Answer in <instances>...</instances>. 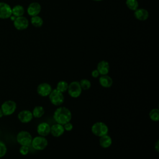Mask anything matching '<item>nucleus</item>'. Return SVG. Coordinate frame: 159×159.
<instances>
[{"mask_svg": "<svg viewBox=\"0 0 159 159\" xmlns=\"http://www.w3.org/2000/svg\"><path fill=\"white\" fill-rule=\"evenodd\" d=\"M72 114L69 109L66 107H59L53 113V119L58 124L64 125L70 122Z\"/></svg>", "mask_w": 159, "mask_h": 159, "instance_id": "obj_1", "label": "nucleus"}, {"mask_svg": "<svg viewBox=\"0 0 159 159\" xmlns=\"http://www.w3.org/2000/svg\"><path fill=\"white\" fill-rule=\"evenodd\" d=\"M108 131L107 125L102 122H96L91 127L92 133L98 137H102L107 134Z\"/></svg>", "mask_w": 159, "mask_h": 159, "instance_id": "obj_2", "label": "nucleus"}, {"mask_svg": "<svg viewBox=\"0 0 159 159\" xmlns=\"http://www.w3.org/2000/svg\"><path fill=\"white\" fill-rule=\"evenodd\" d=\"M16 140L17 143L20 145H25L29 147L31 145L32 137L29 132L26 130H22L17 134Z\"/></svg>", "mask_w": 159, "mask_h": 159, "instance_id": "obj_3", "label": "nucleus"}, {"mask_svg": "<svg viewBox=\"0 0 159 159\" xmlns=\"http://www.w3.org/2000/svg\"><path fill=\"white\" fill-rule=\"evenodd\" d=\"M48 98L51 103L56 106H58L62 104L65 99L63 93L57 90V89L52 90L51 93L48 95Z\"/></svg>", "mask_w": 159, "mask_h": 159, "instance_id": "obj_4", "label": "nucleus"}, {"mask_svg": "<svg viewBox=\"0 0 159 159\" xmlns=\"http://www.w3.org/2000/svg\"><path fill=\"white\" fill-rule=\"evenodd\" d=\"M17 108V104L12 100H7L4 101L1 106L3 116H10L14 113Z\"/></svg>", "mask_w": 159, "mask_h": 159, "instance_id": "obj_5", "label": "nucleus"}, {"mask_svg": "<svg viewBox=\"0 0 159 159\" xmlns=\"http://www.w3.org/2000/svg\"><path fill=\"white\" fill-rule=\"evenodd\" d=\"M30 145L36 150H42L47 147L48 140L45 137L39 135L32 138Z\"/></svg>", "mask_w": 159, "mask_h": 159, "instance_id": "obj_6", "label": "nucleus"}, {"mask_svg": "<svg viewBox=\"0 0 159 159\" xmlns=\"http://www.w3.org/2000/svg\"><path fill=\"white\" fill-rule=\"evenodd\" d=\"M68 94L73 98H78L82 92V89L78 81H74L68 84L67 89Z\"/></svg>", "mask_w": 159, "mask_h": 159, "instance_id": "obj_7", "label": "nucleus"}, {"mask_svg": "<svg viewBox=\"0 0 159 159\" xmlns=\"http://www.w3.org/2000/svg\"><path fill=\"white\" fill-rule=\"evenodd\" d=\"M14 25L17 30H22L26 29L29 26V20L24 16L17 17L14 20Z\"/></svg>", "mask_w": 159, "mask_h": 159, "instance_id": "obj_8", "label": "nucleus"}, {"mask_svg": "<svg viewBox=\"0 0 159 159\" xmlns=\"http://www.w3.org/2000/svg\"><path fill=\"white\" fill-rule=\"evenodd\" d=\"M52 90V86L47 83H42L38 85L37 92L39 95L42 97L48 96Z\"/></svg>", "mask_w": 159, "mask_h": 159, "instance_id": "obj_9", "label": "nucleus"}, {"mask_svg": "<svg viewBox=\"0 0 159 159\" xmlns=\"http://www.w3.org/2000/svg\"><path fill=\"white\" fill-rule=\"evenodd\" d=\"M12 16V9L5 2H0V18L7 19Z\"/></svg>", "mask_w": 159, "mask_h": 159, "instance_id": "obj_10", "label": "nucleus"}, {"mask_svg": "<svg viewBox=\"0 0 159 159\" xmlns=\"http://www.w3.org/2000/svg\"><path fill=\"white\" fill-rule=\"evenodd\" d=\"M18 119L22 123H29L33 119V115L31 111L29 110H22L19 112L17 115Z\"/></svg>", "mask_w": 159, "mask_h": 159, "instance_id": "obj_11", "label": "nucleus"}, {"mask_svg": "<svg viewBox=\"0 0 159 159\" xmlns=\"http://www.w3.org/2000/svg\"><path fill=\"white\" fill-rule=\"evenodd\" d=\"M37 132L40 136H47L50 133V125L47 122H41L37 125Z\"/></svg>", "mask_w": 159, "mask_h": 159, "instance_id": "obj_12", "label": "nucleus"}, {"mask_svg": "<svg viewBox=\"0 0 159 159\" xmlns=\"http://www.w3.org/2000/svg\"><path fill=\"white\" fill-rule=\"evenodd\" d=\"M41 6L39 3L37 2H34L30 3L27 7V13L30 16H38V14L41 11Z\"/></svg>", "mask_w": 159, "mask_h": 159, "instance_id": "obj_13", "label": "nucleus"}, {"mask_svg": "<svg viewBox=\"0 0 159 159\" xmlns=\"http://www.w3.org/2000/svg\"><path fill=\"white\" fill-rule=\"evenodd\" d=\"M65 132L63 125L58 123L53 124L50 126V133L55 137H59L61 136Z\"/></svg>", "mask_w": 159, "mask_h": 159, "instance_id": "obj_14", "label": "nucleus"}, {"mask_svg": "<svg viewBox=\"0 0 159 159\" xmlns=\"http://www.w3.org/2000/svg\"><path fill=\"white\" fill-rule=\"evenodd\" d=\"M134 16L135 17L141 21L146 20L149 17V13L147 10L143 8H137L134 11Z\"/></svg>", "mask_w": 159, "mask_h": 159, "instance_id": "obj_15", "label": "nucleus"}, {"mask_svg": "<svg viewBox=\"0 0 159 159\" xmlns=\"http://www.w3.org/2000/svg\"><path fill=\"white\" fill-rule=\"evenodd\" d=\"M97 70L101 75H107L109 71V64L106 60L100 61L97 65Z\"/></svg>", "mask_w": 159, "mask_h": 159, "instance_id": "obj_16", "label": "nucleus"}, {"mask_svg": "<svg viewBox=\"0 0 159 159\" xmlns=\"http://www.w3.org/2000/svg\"><path fill=\"white\" fill-rule=\"evenodd\" d=\"M99 83L101 86L105 88H109L111 87L113 84L112 79L108 76L107 75H101L99 78Z\"/></svg>", "mask_w": 159, "mask_h": 159, "instance_id": "obj_17", "label": "nucleus"}, {"mask_svg": "<svg viewBox=\"0 0 159 159\" xmlns=\"http://www.w3.org/2000/svg\"><path fill=\"white\" fill-rule=\"evenodd\" d=\"M112 139L107 134L100 137L99 139V145L101 147L104 148H109L112 144Z\"/></svg>", "mask_w": 159, "mask_h": 159, "instance_id": "obj_18", "label": "nucleus"}, {"mask_svg": "<svg viewBox=\"0 0 159 159\" xmlns=\"http://www.w3.org/2000/svg\"><path fill=\"white\" fill-rule=\"evenodd\" d=\"M32 113V115H33V117L40 118L44 115L45 110H44V108L42 106H37L34 108Z\"/></svg>", "mask_w": 159, "mask_h": 159, "instance_id": "obj_19", "label": "nucleus"}, {"mask_svg": "<svg viewBox=\"0 0 159 159\" xmlns=\"http://www.w3.org/2000/svg\"><path fill=\"white\" fill-rule=\"evenodd\" d=\"M24 14V9L20 5H16L12 9V14L15 17L22 16Z\"/></svg>", "mask_w": 159, "mask_h": 159, "instance_id": "obj_20", "label": "nucleus"}, {"mask_svg": "<svg viewBox=\"0 0 159 159\" xmlns=\"http://www.w3.org/2000/svg\"><path fill=\"white\" fill-rule=\"evenodd\" d=\"M30 22L35 27H40L43 24L42 18L39 16H32L30 19Z\"/></svg>", "mask_w": 159, "mask_h": 159, "instance_id": "obj_21", "label": "nucleus"}, {"mask_svg": "<svg viewBox=\"0 0 159 159\" xmlns=\"http://www.w3.org/2000/svg\"><path fill=\"white\" fill-rule=\"evenodd\" d=\"M68 87V83L65 81L61 80L58 82L56 89L60 91V92H61L62 93H64L66 91H67Z\"/></svg>", "mask_w": 159, "mask_h": 159, "instance_id": "obj_22", "label": "nucleus"}, {"mask_svg": "<svg viewBox=\"0 0 159 159\" xmlns=\"http://www.w3.org/2000/svg\"><path fill=\"white\" fill-rule=\"evenodd\" d=\"M125 4L130 10L134 11L139 8V2L137 0H126Z\"/></svg>", "mask_w": 159, "mask_h": 159, "instance_id": "obj_23", "label": "nucleus"}, {"mask_svg": "<svg viewBox=\"0 0 159 159\" xmlns=\"http://www.w3.org/2000/svg\"><path fill=\"white\" fill-rule=\"evenodd\" d=\"M150 119L154 122H157L159 120V110L158 109H153L149 112Z\"/></svg>", "mask_w": 159, "mask_h": 159, "instance_id": "obj_24", "label": "nucleus"}, {"mask_svg": "<svg viewBox=\"0 0 159 159\" xmlns=\"http://www.w3.org/2000/svg\"><path fill=\"white\" fill-rule=\"evenodd\" d=\"M79 83L82 90H88L91 86L90 81L87 79H82L80 80V81H79Z\"/></svg>", "mask_w": 159, "mask_h": 159, "instance_id": "obj_25", "label": "nucleus"}, {"mask_svg": "<svg viewBox=\"0 0 159 159\" xmlns=\"http://www.w3.org/2000/svg\"><path fill=\"white\" fill-rule=\"evenodd\" d=\"M7 153V147L5 143L0 140V158L5 156Z\"/></svg>", "mask_w": 159, "mask_h": 159, "instance_id": "obj_26", "label": "nucleus"}, {"mask_svg": "<svg viewBox=\"0 0 159 159\" xmlns=\"http://www.w3.org/2000/svg\"><path fill=\"white\" fill-rule=\"evenodd\" d=\"M19 152L22 155H26L29 152V146L21 145L19 148Z\"/></svg>", "mask_w": 159, "mask_h": 159, "instance_id": "obj_27", "label": "nucleus"}, {"mask_svg": "<svg viewBox=\"0 0 159 159\" xmlns=\"http://www.w3.org/2000/svg\"><path fill=\"white\" fill-rule=\"evenodd\" d=\"M63 125L65 130H66V131H71L73 128V124L70 122H68Z\"/></svg>", "mask_w": 159, "mask_h": 159, "instance_id": "obj_28", "label": "nucleus"}, {"mask_svg": "<svg viewBox=\"0 0 159 159\" xmlns=\"http://www.w3.org/2000/svg\"><path fill=\"white\" fill-rule=\"evenodd\" d=\"M91 76H92L93 78H95L99 77V73L98 72V71L97 70V69L94 70L92 71V72H91Z\"/></svg>", "mask_w": 159, "mask_h": 159, "instance_id": "obj_29", "label": "nucleus"}, {"mask_svg": "<svg viewBox=\"0 0 159 159\" xmlns=\"http://www.w3.org/2000/svg\"><path fill=\"white\" fill-rule=\"evenodd\" d=\"M155 149L157 152H158L159 151V140H157V142L155 143Z\"/></svg>", "mask_w": 159, "mask_h": 159, "instance_id": "obj_30", "label": "nucleus"}, {"mask_svg": "<svg viewBox=\"0 0 159 159\" xmlns=\"http://www.w3.org/2000/svg\"><path fill=\"white\" fill-rule=\"evenodd\" d=\"M2 116H3V114H2V110H1V107H0V118L2 117Z\"/></svg>", "mask_w": 159, "mask_h": 159, "instance_id": "obj_31", "label": "nucleus"}, {"mask_svg": "<svg viewBox=\"0 0 159 159\" xmlns=\"http://www.w3.org/2000/svg\"><path fill=\"white\" fill-rule=\"evenodd\" d=\"M93 1H101L102 0H93Z\"/></svg>", "mask_w": 159, "mask_h": 159, "instance_id": "obj_32", "label": "nucleus"}]
</instances>
